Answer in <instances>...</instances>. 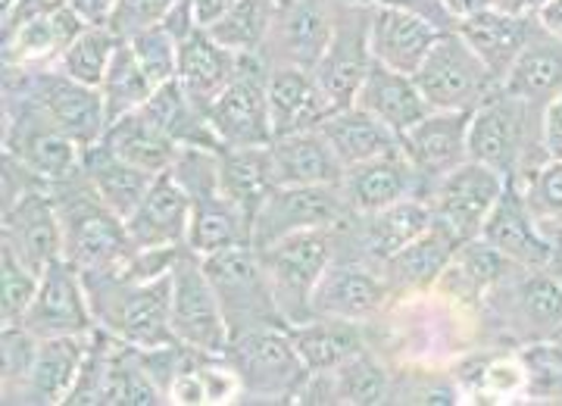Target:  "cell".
<instances>
[{
    "mask_svg": "<svg viewBox=\"0 0 562 406\" xmlns=\"http://www.w3.org/2000/svg\"><path fill=\"white\" fill-rule=\"evenodd\" d=\"M50 198L60 213L66 260L81 275H110L128 269L138 247L128 238L125 219L98 198L81 169L72 179L50 184Z\"/></svg>",
    "mask_w": 562,
    "mask_h": 406,
    "instance_id": "cell-1",
    "label": "cell"
},
{
    "mask_svg": "<svg viewBox=\"0 0 562 406\" xmlns=\"http://www.w3.org/2000/svg\"><path fill=\"white\" fill-rule=\"evenodd\" d=\"M88 284L91 309L101 328L138 350L179 345L169 323L172 301V269L154 279L135 275H81Z\"/></svg>",
    "mask_w": 562,
    "mask_h": 406,
    "instance_id": "cell-2",
    "label": "cell"
},
{
    "mask_svg": "<svg viewBox=\"0 0 562 406\" xmlns=\"http://www.w3.org/2000/svg\"><path fill=\"white\" fill-rule=\"evenodd\" d=\"M210 282L216 287L222 316L228 323L232 338L254 328H288L279 301L272 294L269 275L262 269L260 253L254 244H235L220 253L201 257Z\"/></svg>",
    "mask_w": 562,
    "mask_h": 406,
    "instance_id": "cell-3",
    "label": "cell"
},
{
    "mask_svg": "<svg viewBox=\"0 0 562 406\" xmlns=\"http://www.w3.org/2000/svg\"><path fill=\"white\" fill-rule=\"evenodd\" d=\"M3 94L25 98L35 103L41 113L57 125L63 135H69L81 147H91L106 132V106H103L101 88L81 84L69 79L57 66L41 69H7Z\"/></svg>",
    "mask_w": 562,
    "mask_h": 406,
    "instance_id": "cell-4",
    "label": "cell"
},
{
    "mask_svg": "<svg viewBox=\"0 0 562 406\" xmlns=\"http://www.w3.org/2000/svg\"><path fill=\"white\" fill-rule=\"evenodd\" d=\"M338 235H341V225L310 228V232L288 235L257 250L272 284V294L291 325L313 316V294L319 287L322 275L328 272V266L338 257Z\"/></svg>",
    "mask_w": 562,
    "mask_h": 406,
    "instance_id": "cell-5",
    "label": "cell"
},
{
    "mask_svg": "<svg viewBox=\"0 0 562 406\" xmlns=\"http://www.w3.org/2000/svg\"><path fill=\"white\" fill-rule=\"evenodd\" d=\"M88 22L63 0H20L3 13V66H54Z\"/></svg>",
    "mask_w": 562,
    "mask_h": 406,
    "instance_id": "cell-6",
    "label": "cell"
},
{
    "mask_svg": "<svg viewBox=\"0 0 562 406\" xmlns=\"http://www.w3.org/2000/svg\"><path fill=\"white\" fill-rule=\"evenodd\" d=\"M3 154L13 157L22 169L38 176L41 182L54 184L72 179L81 169L85 147L63 135L57 125L25 98L7 94L3 103Z\"/></svg>",
    "mask_w": 562,
    "mask_h": 406,
    "instance_id": "cell-7",
    "label": "cell"
},
{
    "mask_svg": "<svg viewBox=\"0 0 562 406\" xmlns=\"http://www.w3.org/2000/svg\"><path fill=\"white\" fill-rule=\"evenodd\" d=\"M169 323H172L176 341L191 350L225 357V350L232 345V331L222 316L216 287L203 269V260L191 247H181L172 263Z\"/></svg>",
    "mask_w": 562,
    "mask_h": 406,
    "instance_id": "cell-8",
    "label": "cell"
},
{
    "mask_svg": "<svg viewBox=\"0 0 562 406\" xmlns=\"http://www.w3.org/2000/svg\"><path fill=\"white\" fill-rule=\"evenodd\" d=\"M225 357L238 369L244 394L257 401L294 404L310 369L303 365L288 328H254L232 338Z\"/></svg>",
    "mask_w": 562,
    "mask_h": 406,
    "instance_id": "cell-9",
    "label": "cell"
},
{
    "mask_svg": "<svg viewBox=\"0 0 562 406\" xmlns=\"http://www.w3.org/2000/svg\"><path fill=\"white\" fill-rule=\"evenodd\" d=\"M269 76L262 54H238V69L228 88L206 110L222 147H269L276 142L269 120Z\"/></svg>",
    "mask_w": 562,
    "mask_h": 406,
    "instance_id": "cell-10",
    "label": "cell"
},
{
    "mask_svg": "<svg viewBox=\"0 0 562 406\" xmlns=\"http://www.w3.org/2000/svg\"><path fill=\"white\" fill-rule=\"evenodd\" d=\"M535 106L516 98L497 84L475 110L469 122V160H479L484 166H494L509 182L519 176L525 157L541 144V138L528 142V125H531ZM541 113V110H538Z\"/></svg>",
    "mask_w": 562,
    "mask_h": 406,
    "instance_id": "cell-11",
    "label": "cell"
},
{
    "mask_svg": "<svg viewBox=\"0 0 562 406\" xmlns=\"http://www.w3.org/2000/svg\"><path fill=\"white\" fill-rule=\"evenodd\" d=\"M353 216L341 184H276L254 216L250 244L262 250L310 228H338Z\"/></svg>",
    "mask_w": 562,
    "mask_h": 406,
    "instance_id": "cell-12",
    "label": "cell"
},
{
    "mask_svg": "<svg viewBox=\"0 0 562 406\" xmlns=\"http://www.w3.org/2000/svg\"><path fill=\"white\" fill-rule=\"evenodd\" d=\"M413 79L431 110H475L501 84L457 29L443 32Z\"/></svg>",
    "mask_w": 562,
    "mask_h": 406,
    "instance_id": "cell-13",
    "label": "cell"
},
{
    "mask_svg": "<svg viewBox=\"0 0 562 406\" xmlns=\"http://www.w3.org/2000/svg\"><path fill=\"white\" fill-rule=\"evenodd\" d=\"M369 13L372 7L341 3V10L335 13L331 38L325 44L319 63L313 66V76L335 110L357 103L362 81L369 76V66L375 60L369 47Z\"/></svg>",
    "mask_w": 562,
    "mask_h": 406,
    "instance_id": "cell-14",
    "label": "cell"
},
{
    "mask_svg": "<svg viewBox=\"0 0 562 406\" xmlns=\"http://www.w3.org/2000/svg\"><path fill=\"white\" fill-rule=\"evenodd\" d=\"M509 188V179L497 172L494 166H484L479 160H465L453 172H447L443 179L431 188V206L435 216L447 223L462 241H472L482 235L487 216L494 213V206Z\"/></svg>",
    "mask_w": 562,
    "mask_h": 406,
    "instance_id": "cell-15",
    "label": "cell"
},
{
    "mask_svg": "<svg viewBox=\"0 0 562 406\" xmlns=\"http://www.w3.org/2000/svg\"><path fill=\"white\" fill-rule=\"evenodd\" d=\"M3 247H10L38 275L66 257V238L50 184H35L3 203Z\"/></svg>",
    "mask_w": 562,
    "mask_h": 406,
    "instance_id": "cell-16",
    "label": "cell"
},
{
    "mask_svg": "<svg viewBox=\"0 0 562 406\" xmlns=\"http://www.w3.org/2000/svg\"><path fill=\"white\" fill-rule=\"evenodd\" d=\"M22 325L32 335H38L41 341L63 338V335H91L98 328L91 297H88V284L66 257L41 272L38 294L29 306Z\"/></svg>",
    "mask_w": 562,
    "mask_h": 406,
    "instance_id": "cell-17",
    "label": "cell"
},
{
    "mask_svg": "<svg viewBox=\"0 0 562 406\" xmlns=\"http://www.w3.org/2000/svg\"><path fill=\"white\" fill-rule=\"evenodd\" d=\"M394 291L382 269L366 260H338L328 266L313 294V316H335L350 323H369L391 304Z\"/></svg>",
    "mask_w": 562,
    "mask_h": 406,
    "instance_id": "cell-18",
    "label": "cell"
},
{
    "mask_svg": "<svg viewBox=\"0 0 562 406\" xmlns=\"http://www.w3.org/2000/svg\"><path fill=\"white\" fill-rule=\"evenodd\" d=\"M128 238L138 250H181L191 228V194L172 169L160 172L138 210L125 219Z\"/></svg>",
    "mask_w": 562,
    "mask_h": 406,
    "instance_id": "cell-19",
    "label": "cell"
},
{
    "mask_svg": "<svg viewBox=\"0 0 562 406\" xmlns=\"http://www.w3.org/2000/svg\"><path fill=\"white\" fill-rule=\"evenodd\" d=\"M341 191L357 216L379 213L384 206H394L406 198H431V184L416 172V166L406 160L401 147L387 150L375 160L350 166L344 172Z\"/></svg>",
    "mask_w": 562,
    "mask_h": 406,
    "instance_id": "cell-20",
    "label": "cell"
},
{
    "mask_svg": "<svg viewBox=\"0 0 562 406\" xmlns=\"http://www.w3.org/2000/svg\"><path fill=\"white\" fill-rule=\"evenodd\" d=\"M469 122L472 110H431L401 135V150L425 182L438 179L469 160Z\"/></svg>",
    "mask_w": 562,
    "mask_h": 406,
    "instance_id": "cell-21",
    "label": "cell"
},
{
    "mask_svg": "<svg viewBox=\"0 0 562 406\" xmlns=\"http://www.w3.org/2000/svg\"><path fill=\"white\" fill-rule=\"evenodd\" d=\"M479 238L497 247L503 257H509L522 269H550L557 263V250H560V244L543 232L535 213L528 210L525 194L513 182L501 203L494 206V213L487 216Z\"/></svg>",
    "mask_w": 562,
    "mask_h": 406,
    "instance_id": "cell-22",
    "label": "cell"
},
{
    "mask_svg": "<svg viewBox=\"0 0 562 406\" xmlns=\"http://www.w3.org/2000/svg\"><path fill=\"white\" fill-rule=\"evenodd\" d=\"M447 32L428 16L394 10V7H372L369 13V47L372 57L403 76H416L425 57Z\"/></svg>",
    "mask_w": 562,
    "mask_h": 406,
    "instance_id": "cell-23",
    "label": "cell"
},
{
    "mask_svg": "<svg viewBox=\"0 0 562 406\" xmlns=\"http://www.w3.org/2000/svg\"><path fill=\"white\" fill-rule=\"evenodd\" d=\"M462 238L441 219H435L428 232H422L416 241H409L397 250L391 260L382 263V275L391 284L394 294L401 297H416L431 287H438L447 266L453 263Z\"/></svg>",
    "mask_w": 562,
    "mask_h": 406,
    "instance_id": "cell-24",
    "label": "cell"
},
{
    "mask_svg": "<svg viewBox=\"0 0 562 406\" xmlns=\"http://www.w3.org/2000/svg\"><path fill=\"white\" fill-rule=\"evenodd\" d=\"M516 272H522V266L503 257L501 250L491 247L484 238H472V241H462L453 263L447 266V272L438 282V291L450 304L475 309L484 301H491Z\"/></svg>",
    "mask_w": 562,
    "mask_h": 406,
    "instance_id": "cell-25",
    "label": "cell"
},
{
    "mask_svg": "<svg viewBox=\"0 0 562 406\" xmlns=\"http://www.w3.org/2000/svg\"><path fill=\"white\" fill-rule=\"evenodd\" d=\"M335 106L325 98L313 69L297 66V63L272 66V76H269V120H272V135L276 138L319 128V122Z\"/></svg>",
    "mask_w": 562,
    "mask_h": 406,
    "instance_id": "cell-26",
    "label": "cell"
},
{
    "mask_svg": "<svg viewBox=\"0 0 562 406\" xmlns=\"http://www.w3.org/2000/svg\"><path fill=\"white\" fill-rule=\"evenodd\" d=\"M353 219H357L353 241L360 247V257L366 263L382 269L384 260H391L406 244L416 241L438 216L428 198H406L394 206H384L379 213H366V216L353 213Z\"/></svg>",
    "mask_w": 562,
    "mask_h": 406,
    "instance_id": "cell-27",
    "label": "cell"
},
{
    "mask_svg": "<svg viewBox=\"0 0 562 406\" xmlns=\"http://www.w3.org/2000/svg\"><path fill=\"white\" fill-rule=\"evenodd\" d=\"M94 335V331H91ZM91 335H63L44 338L38 347L35 365L22 385L16 404L29 406H60L69 401L72 387L79 382L81 363L88 357Z\"/></svg>",
    "mask_w": 562,
    "mask_h": 406,
    "instance_id": "cell-28",
    "label": "cell"
},
{
    "mask_svg": "<svg viewBox=\"0 0 562 406\" xmlns=\"http://www.w3.org/2000/svg\"><path fill=\"white\" fill-rule=\"evenodd\" d=\"M453 29L479 54V60L491 69V76L503 84L513 63L519 60V54L525 50V44L538 35V20L509 16V13H501L491 7V10H482L475 16L457 20Z\"/></svg>",
    "mask_w": 562,
    "mask_h": 406,
    "instance_id": "cell-29",
    "label": "cell"
},
{
    "mask_svg": "<svg viewBox=\"0 0 562 406\" xmlns=\"http://www.w3.org/2000/svg\"><path fill=\"white\" fill-rule=\"evenodd\" d=\"M235 69H238V54L222 47L201 25L179 41L176 79L184 88V94L203 110H210L213 101L228 88V81L235 79Z\"/></svg>",
    "mask_w": 562,
    "mask_h": 406,
    "instance_id": "cell-30",
    "label": "cell"
},
{
    "mask_svg": "<svg viewBox=\"0 0 562 406\" xmlns=\"http://www.w3.org/2000/svg\"><path fill=\"white\" fill-rule=\"evenodd\" d=\"M357 106L384 122L397 138L431 113L416 79L394 72L379 60H372V66H369V76H366L360 94H357Z\"/></svg>",
    "mask_w": 562,
    "mask_h": 406,
    "instance_id": "cell-31",
    "label": "cell"
},
{
    "mask_svg": "<svg viewBox=\"0 0 562 406\" xmlns=\"http://www.w3.org/2000/svg\"><path fill=\"white\" fill-rule=\"evenodd\" d=\"M331 29L335 13L325 0H272V32L288 63L313 69L331 38Z\"/></svg>",
    "mask_w": 562,
    "mask_h": 406,
    "instance_id": "cell-32",
    "label": "cell"
},
{
    "mask_svg": "<svg viewBox=\"0 0 562 406\" xmlns=\"http://www.w3.org/2000/svg\"><path fill=\"white\" fill-rule=\"evenodd\" d=\"M244 394V382L238 369L232 365L228 357H216V353H203V350H191L184 365L179 369L176 382L166 391V404L176 406H225L238 404Z\"/></svg>",
    "mask_w": 562,
    "mask_h": 406,
    "instance_id": "cell-33",
    "label": "cell"
},
{
    "mask_svg": "<svg viewBox=\"0 0 562 406\" xmlns=\"http://www.w3.org/2000/svg\"><path fill=\"white\" fill-rule=\"evenodd\" d=\"M276 184H341L344 162L319 128L294 132L269 144Z\"/></svg>",
    "mask_w": 562,
    "mask_h": 406,
    "instance_id": "cell-34",
    "label": "cell"
},
{
    "mask_svg": "<svg viewBox=\"0 0 562 406\" xmlns=\"http://www.w3.org/2000/svg\"><path fill=\"white\" fill-rule=\"evenodd\" d=\"M101 142L116 157L150 172V176H160L166 169H172V162L179 160L181 150V144L144 106L122 116V120L110 122Z\"/></svg>",
    "mask_w": 562,
    "mask_h": 406,
    "instance_id": "cell-35",
    "label": "cell"
},
{
    "mask_svg": "<svg viewBox=\"0 0 562 406\" xmlns=\"http://www.w3.org/2000/svg\"><path fill=\"white\" fill-rule=\"evenodd\" d=\"M288 335L310 372H335L350 357L369 350L362 323L335 316H310L303 323L288 325Z\"/></svg>",
    "mask_w": 562,
    "mask_h": 406,
    "instance_id": "cell-36",
    "label": "cell"
},
{
    "mask_svg": "<svg viewBox=\"0 0 562 406\" xmlns=\"http://www.w3.org/2000/svg\"><path fill=\"white\" fill-rule=\"evenodd\" d=\"M81 172L88 176V182L94 184L98 198L122 219H128L138 210V203L144 201V194L150 191V184L157 179V176H150V172L116 157L103 142L85 147Z\"/></svg>",
    "mask_w": 562,
    "mask_h": 406,
    "instance_id": "cell-37",
    "label": "cell"
},
{
    "mask_svg": "<svg viewBox=\"0 0 562 406\" xmlns=\"http://www.w3.org/2000/svg\"><path fill=\"white\" fill-rule=\"evenodd\" d=\"M319 132L335 147L344 169L360 166L366 160H375V157H382L387 150L401 147V138L384 122L375 120L372 113H366L362 106H357V103L353 106H341V110H331L319 122Z\"/></svg>",
    "mask_w": 562,
    "mask_h": 406,
    "instance_id": "cell-38",
    "label": "cell"
},
{
    "mask_svg": "<svg viewBox=\"0 0 562 406\" xmlns=\"http://www.w3.org/2000/svg\"><path fill=\"white\" fill-rule=\"evenodd\" d=\"M220 188L235 203L254 228V216L262 201L276 188L269 147H222L220 150Z\"/></svg>",
    "mask_w": 562,
    "mask_h": 406,
    "instance_id": "cell-39",
    "label": "cell"
},
{
    "mask_svg": "<svg viewBox=\"0 0 562 406\" xmlns=\"http://www.w3.org/2000/svg\"><path fill=\"white\" fill-rule=\"evenodd\" d=\"M503 88L516 98L531 103L535 110H543L562 91V44L550 38L538 25V35L525 44L519 60L513 63L509 76L503 79Z\"/></svg>",
    "mask_w": 562,
    "mask_h": 406,
    "instance_id": "cell-40",
    "label": "cell"
},
{
    "mask_svg": "<svg viewBox=\"0 0 562 406\" xmlns=\"http://www.w3.org/2000/svg\"><path fill=\"white\" fill-rule=\"evenodd\" d=\"M144 110L160 122L162 128H166L181 147H210V150H220L222 147V142L216 138V132H213V125H210L206 110L198 106V103L184 94V88L179 84V79L160 84Z\"/></svg>",
    "mask_w": 562,
    "mask_h": 406,
    "instance_id": "cell-41",
    "label": "cell"
},
{
    "mask_svg": "<svg viewBox=\"0 0 562 406\" xmlns=\"http://www.w3.org/2000/svg\"><path fill=\"white\" fill-rule=\"evenodd\" d=\"M154 91H157V84L144 72V66L135 57L132 44L120 41L116 57H113V63H110V69H106V76L101 81L106 122H116L122 116L140 110V106H147V101L154 98Z\"/></svg>",
    "mask_w": 562,
    "mask_h": 406,
    "instance_id": "cell-42",
    "label": "cell"
},
{
    "mask_svg": "<svg viewBox=\"0 0 562 406\" xmlns=\"http://www.w3.org/2000/svg\"><path fill=\"white\" fill-rule=\"evenodd\" d=\"M154 404H166V397H162V391L154 385V379L147 375V369L140 363V350L116 338L113 357H110V365H106V379H103L101 406Z\"/></svg>",
    "mask_w": 562,
    "mask_h": 406,
    "instance_id": "cell-43",
    "label": "cell"
},
{
    "mask_svg": "<svg viewBox=\"0 0 562 406\" xmlns=\"http://www.w3.org/2000/svg\"><path fill=\"white\" fill-rule=\"evenodd\" d=\"M516 306L538 338H553L562 331V282L550 269H522L516 279Z\"/></svg>",
    "mask_w": 562,
    "mask_h": 406,
    "instance_id": "cell-44",
    "label": "cell"
},
{
    "mask_svg": "<svg viewBox=\"0 0 562 406\" xmlns=\"http://www.w3.org/2000/svg\"><path fill=\"white\" fill-rule=\"evenodd\" d=\"M206 32L232 54H260L272 32V0H235Z\"/></svg>",
    "mask_w": 562,
    "mask_h": 406,
    "instance_id": "cell-45",
    "label": "cell"
},
{
    "mask_svg": "<svg viewBox=\"0 0 562 406\" xmlns=\"http://www.w3.org/2000/svg\"><path fill=\"white\" fill-rule=\"evenodd\" d=\"M120 41L122 38L110 25H85L79 38L66 47V54L54 66L60 72H66L69 79L91 84V88H101L103 76H106L110 63L116 57Z\"/></svg>",
    "mask_w": 562,
    "mask_h": 406,
    "instance_id": "cell-46",
    "label": "cell"
},
{
    "mask_svg": "<svg viewBox=\"0 0 562 406\" xmlns=\"http://www.w3.org/2000/svg\"><path fill=\"white\" fill-rule=\"evenodd\" d=\"M469 397H484L494 404H513L531 394V369L522 353H501L487 357L475 365V375L469 379Z\"/></svg>",
    "mask_w": 562,
    "mask_h": 406,
    "instance_id": "cell-47",
    "label": "cell"
},
{
    "mask_svg": "<svg viewBox=\"0 0 562 406\" xmlns=\"http://www.w3.org/2000/svg\"><path fill=\"white\" fill-rule=\"evenodd\" d=\"M335 394L338 404L347 406H375L387 401L391 394V375L369 350H362L357 357H350L347 363H341L335 372Z\"/></svg>",
    "mask_w": 562,
    "mask_h": 406,
    "instance_id": "cell-48",
    "label": "cell"
},
{
    "mask_svg": "<svg viewBox=\"0 0 562 406\" xmlns=\"http://www.w3.org/2000/svg\"><path fill=\"white\" fill-rule=\"evenodd\" d=\"M528 201V210L535 213V219L541 228L560 244L562 238V160H547L522 182H513Z\"/></svg>",
    "mask_w": 562,
    "mask_h": 406,
    "instance_id": "cell-49",
    "label": "cell"
},
{
    "mask_svg": "<svg viewBox=\"0 0 562 406\" xmlns=\"http://www.w3.org/2000/svg\"><path fill=\"white\" fill-rule=\"evenodd\" d=\"M41 338L32 335L25 325H3L0 331V387H3V404H16L22 385L35 365Z\"/></svg>",
    "mask_w": 562,
    "mask_h": 406,
    "instance_id": "cell-50",
    "label": "cell"
},
{
    "mask_svg": "<svg viewBox=\"0 0 562 406\" xmlns=\"http://www.w3.org/2000/svg\"><path fill=\"white\" fill-rule=\"evenodd\" d=\"M38 284L41 275L35 269L22 263L10 247L0 250V319L3 325H22L38 294Z\"/></svg>",
    "mask_w": 562,
    "mask_h": 406,
    "instance_id": "cell-51",
    "label": "cell"
},
{
    "mask_svg": "<svg viewBox=\"0 0 562 406\" xmlns=\"http://www.w3.org/2000/svg\"><path fill=\"white\" fill-rule=\"evenodd\" d=\"M132 44L135 57L144 66V72L150 76V81L160 88L166 81L176 79L179 72V38L166 29V25H154V29H144L132 38H122Z\"/></svg>",
    "mask_w": 562,
    "mask_h": 406,
    "instance_id": "cell-52",
    "label": "cell"
},
{
    "mask_svg": "<svg viewBox=\"0 0 562 406\" xmlns=\"http://www.w3.org/2000/svg\"><path fill=\"white\" fill-rule=\"evenodd\" d=\"M176 3H179V0H120L106 25H110L120 38H132V35H138L144 29L160 25Z\"/></svg>",
    "mask_w": 562,
    "mask_h": 406,
    "instance_id": "cell-53",
    "label": "cell"
},
{
    "mask_svg": "<svg viewBox=\"0 0 562 406\" xmlns=\"http://www.w3.org/2000/svg\"><path fill=\"white\" fill-rule=\"evenodd\" d=\"M541 144L550 160H562V91L541 110Z\"/></svg>",
    "mask_w": 562,
    "mask_h": 406,
    "instance_id": "cell-54",
    "label": "cell"
},
{
    "mask_svg": "<svg viewBox=\"0 0 562 406\" xmlns=\"http://www.w3.org/2000/svg\"><path fill=\"white\" fill-rule=\"evenodd\" d=\"M372 7H394V10H409V13H419L435 20L443 29H453L457 22L447 16V10L441 7V0H372Z\"/></svg>",
    "mask_w": 562,
    "mask_h": 406,
    "instance_id": "cell-55",
    "label": "cell"
},
{
    "mask_svg": "<svg viewBox=\"0 0 562 406\" xmlns=\"http://www.w3.org/2000/svg\"><path fill=\"white\" fill-rule=\"evenodd\" d=\"M63 3H69L88 25H106L120 0H63Z\"/></svg>",
    "mask_w": 562,
    "mask_h": 406,
    "instance_id": "cell-56",
    "label": "cell"
},
{
    "mask_svg": "<svg viewBox=\"0 0 562 406\" xmlns=\"http://www.w3.org/2000/svg\"><path fill=\"white\" fill-rule=\"evenodd\" d=\"M235 0H191V10H194V20L201 29H210L213 22H220L225 16V10L232 7Z\"/></svg>",
    "mask_w": 562,
    "mask_h": 406,
    "instance_id": "cell-57",
    "label": "cell"
},
{
    "mask_svg": "<svg viewBox=\"0 0 562 406\" xmlns=\"http://www.w3.org/2000/svg\"><path fill=\"white\" fill-rule=\"evenodd\" d=\"M550 0H494V10L509 13V16H522V20H538L543 7Z\"/></svg>",
    "mask_w": 562,
    "mask_h": 406,
    "instance_id": "cell-58",
    "label": "cell"
},
{
    "mask_svg": "<svg viewBox=\"0 0 562 406\" xmlns=\"http://www.w3.org/2000/svg\"><path fill=\"white\" fill-rule=\"evenodd\" d=\"M441 7L447 10V16L457 22L465 20V16H475V13H482V10H491L494 0H441Z\"/></svg>",
    "mask_w": 562,
    "mask_h": 406,
    "instance_id": "cell-59",
    "label": "cell"
},
{
    "mask_svg": "<svg viewBox=\"0 0 562 406\" xmlns=\"http://www.w3.org/2000/svg\"><path fill=\"white\" fill-rule=\"evenodd\" d=\"M538 25H541L550 38H557L562 44V0H550L543 7L541 13H538Z\"/></svg>",
    "mask_w": 562,
    "mask_h": 406,
    "instance_id": "cell-60",
    "label": "cell"
},
{
    "mask_svg": "<svg viewBox=\"0 0 562 406\" xmlns=\"http://www.w3.org/2000/svg\"><path fill=\"white\" fill-rule=\"evenodd\" d=\"M338 3H347V7H372V0H338Z\"/></svg>",
    "mask_w": 562,
    "mask_h": 406,
    "instance_id": "cell-61",
    "label": "cell"
},
{
    "mask_svg": "<svg viewBox=\"0 0 562 406\" xmlns=\"http://www.w3.org/2000/svg\"><path fill=\"white\" fill-rule=\"evenodd\" d=\"M13 3H20V0H3V13H7V10H10Z\"/></svg>",
    "mask_w": 562,
    "mask_h": 406,
    "instance_id": "cell-62",
    "label": "cell"
}]
</instances>
